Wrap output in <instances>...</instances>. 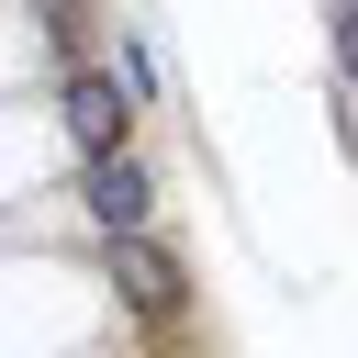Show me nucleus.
Instances as JSON below:
<instances>
[{
  "instance_id": "f03ea898",
  "label": "nucleus",
  "mask_w": 358,
  "mask_h": 358,
  "mask_svg": "<svg viewBox=\"0 0 358 358\" xmlns=\"http://www.w3.org/2000/svg\"><path fill=\"white\" fill-rule=\"evenodd\" d=\"M78 213H90L101 235H145V224H157V168H145L134 145L90 157V179H78Z\"/></svg>"
},
{
  "instance_id": "7ed1b4c3",
  "label": "nucleus",
  "mask_w": 358,
  "mask_h": 358,
  "mask_svg": "<svg viewBox=\"0 0 358 358\" xmlns=\"http://www.w3.org/2000/svg\"><path fill=\"white\" fill-rule=\"evenodd\" d=\"M123 101L134 90H112L101 67H67V134H78V157H112L123 145Z\"/></svg>"
},
{
  "instance_id": "f257e3e1",
  "label": "nucleus",
  "mask_w": 358,
  "mask_h": 358,
  "mask_svg": "<svg viewBox=\"0 0 358 358\" xmlns=\"http://www.w3.org/2000/svg\"><path fill=\"white\" fill-rule=\"evenodd\" d=\"M101 268H112V291H123L134 324H179V313H190V268H179L157 235H101Z\"/></svg>"
},
{
  "instance_id": "20e7f679",
  "label": "nucleus",
  "mask_w": 358,
  "mask_h": 358,
  "mask_svg": "<svg viewBox=\"0 0 358 358\" xmlns=\"http://www.w3.org/2000/svg\"><path fill=\"white\" fill-rule=\"evenodd\" d=\"M336 67H347V90H358V0H336Z\"/></svg>"
}]
</instances>
